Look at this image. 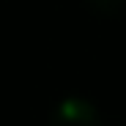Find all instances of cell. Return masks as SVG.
Returning <instances> with one entry per match:
<instances>
[{"label": "cell", "instance_id": "1", "mask_svg": "<svg viewBox=\"0 0 126 126\" xmlns=\"http://www.w3.org/2000/svg\"><path fill=\"white\" fill-rule=\"evenodd\" d=\"M49 126H101V115L88 99L69 96L52 110Z\"/></svg>", "mask_w": 126, "mask_h": 126}, {"label": "cell", "instance_id": "2", "mask_svg": "<svg viewBox=\"0 0 126 126\" xmlns=\"http://www.w3.org/2000/svg\"><path fill=\"white\" fill-rule=\"evenodd\" d=\"M88 3L96 11H104V14H115V11L126 8V0H88Z\"/></svg>", "mask_w": 126, "mask_h": 126}]
</instances>
